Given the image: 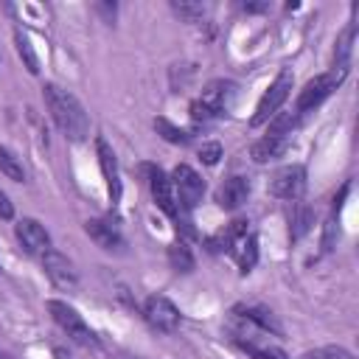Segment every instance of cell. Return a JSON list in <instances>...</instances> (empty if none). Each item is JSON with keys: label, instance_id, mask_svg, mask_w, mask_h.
<instances>
[{"label": "cell", "instance_id": "1", "mask_svg": "<svg viewBox=\"0 0 359 359\" xmlns=\"http://www.w3.org/2000/svg\"><path fill=\"white\" fill-rule=\"evenodd\" d=\"M42 98L48 104V112H50L53 123L65 132V137L79 143V140H84L90 135V118H87L81 101L73 93L62 90L59 84H45L42 87Z\"/></svg>", "mask_w": 359, "mask_h": 359}, {"label": "cell", "instance_id": "2", "mask_svg": "<svg viewBox=\"0 0 359 359\" xmlns=\"http://www.w3.org/2000/svg\"><path fill=\"white\" fill-rule=\"evenodd\" d=\"M236 90L238 87L233 81H224V79H216V81L205 84L202 95L196 101H191V118L196 123H208V121L224 115L230 109L233 98H236Z\"/></svg>", "mask_w": 359, "mask_h": 359}, {"label": "cell", "instance_id": "3", "mask_svg": "<svg viewBox=\"0 0 359 359\" xmlns=\"http://www.w3.org/2000/svg\"><path fill=\"white\" fill-rule=\"evenodd\" d=\"M348 76V70H342V67H331L328 73H320V76H314V79H309L306 81V87L297 93V101H294V115L297 118H303L306 112H311V109H317L339 84H342V79Z\"/></svg>", "mask_w": 359, "mask_h": 359}, {"label": "cell", "instance_id": "4", "mask_svg": "<svg viewBox=\"0 0 359 359\" xmlns=\"http://www.w3.org/2000/svg\"><path fill=\"white\" fill-rule=\"evenodd\" d=\"M292 81H294V76H292V70L289 67H283L278 76H275V81L266 87V93L261 95V101H258V107H255V115H252V126H261V123H266V121H272L275 115H278V109L283 107V101L289 98V93H292Z\"/></svg>", "mask_w": 359, "mask_h": 359}, {"label": "cell", "instance_id": "5", "mask_svg": "<svg viewBox=\"0 0 359 359\" xmlns=\"http://www.w3.org/2000/svg\"><path fill=\"white\" fill-rule=\"evenodd\" d=\"M48 314L53 317V323L79 345H95V334L90 331V325L84 323V317L65 300H48Z\"/></svg>", "mask_w": 359, "mask_h": 359}, {"label": "cell", "instance_id": "6", "mask_svg": "<svg viewBox=\"0 0 359 359\" xmlns=\"http://www.w3.org/2000/svg\"><path fill=\"white\" fill-rule=\"evenodd\" d=\"M171 188H174V196H177L180 210H194V208L202 202L205 180H202L191 165L180 163V165L171 171Z\"/></svg>", "mask_w": 359, "mask_h": 359}, {"label": "cell", "instance_id": "7", "mask_svg": "<svg viewBox=\"0 0 359 359\" xmlns=\"http://www.w3.org/2000/svg\"><path fill=\"white\" fill-rule=\"evenodd\" d=\"M140 171L146 174V182H149V191H151V199L157 202V208H160L165 216H171V219L180 222V219H182V210H180V205H177V196H174V188H171V177H168L163 168L151 165V163H143Z\"/></svg>", "mask_w": 359, "mask_h": 359}, {"label": "cell", "instance_id": "8", "mask_svg": "<svg viewBox=\"0 0 359 359\" xmlns=\"http://www.w3.org/2000/svg\"><path fill=\"white\" fill-rule=\"evenodd\" d=\"M306 191V168L300 163H292V165H283L272 174L269 180V194L278 196V199H289V202H297Z\"/></svg>", "mask_w": 359, "mask_h": 359}, {"label": "cell", "instance_id": "9", "mask_svg": "<svg viewBox=\"0 0 359 359\" xmlns=\"http://www.w3.org/2000/svg\"><path fill=\"white\" fill-rule=\"evenodd\" d=\"M143 317H146V323L151 328H157L163 334H171V331L180 328V309L163 294H151L143 303Z\"/></svg>", "mask_w": 359, "mask_h": 359}, {"label": "cell", "instance_id": "10", "mask_svg": "<svg viewBox=\"0 0 359 359\" xmlns=\"http://www.w3.org/2000/svg\"><path fill=\"white\" fill-rule=\"evenodd\" d=\"M14 236H17V241L22 244V250L28 255H39L42 258L50 250V236H48L45 224L36 222V219H20L14 224Z\"/></svg>", "mask_w": 359, "mask_h": 359}, {"label": "cell", "instance_id": "11", "mask_svg": "<svg viewBox=\"0 0 359 359\" xmlns=\"http://www.w3.org/2000/svg\"><path fill=\"white\" fill-rule=\"evenodd\" d=\"M95 151H98V165H101V174L107 180V194H109V202L118 205L121 202V171H118V160H115V151L109 149V143L104 137L95 140Z\"/></svg>", "mask_w": 359, "mask_h": 359}, {"label": "cell", "instance_id": "12", "mask_svg": "<svg viewBox=\"0 0 359 359\" xmlns=\"http://www.w3.org/2000/svg\"><path fill=\"white\" fill-rule=\"evenodd\" d=\"M42 266H45V275H48L56 286H62V289H73V286H76V269H73V264H70L62 252L48 250V252L42 255Z\"/></svg>", "mask_w": 359, "mask_h": 359}, {"label": "cell", "instance_id": "13", "mask_svg": "<svg viewBox=\"0 0 359 359\" xmlns=\"http://www.w3.org/2000/svg\"><path fill=\"white\" fill-rule=\"evenodd\" d=\"M250 196V180L247 177H227L216 191V205L224 210H236Z\"/></svg>", "mask_w": 359, "mask_h": 359}, {"label": "cell", "instance_id": "14", "mask_svg": "<svg viewBox=\"0 0 359 359\" xmlns=\"http://www.w3.org/2000/svg\"><path fill=\"white\" fill-rule=\"evenodd\" d=\"M289 146H292V135H272V132H269V135H264L261 140L252 143L250 157H252L255 163H269V160L283 157Z\"/></svg>", "mask_w": 359, "mask_h": 359}, {"label": "cell", "instance_id": "15", "mask_svg": "<svg viewBox=\"0 0 359 359\" xmlns=\"http://www.w3.org/2000/svg\"><path fill=\"white\" fill-rule=\"evenodd\" d=\"M84 233L101 247V250H121L123 247V236L121 230L112 224V222H104V219H87L84 222Z\"/></svg>", "mask_w": 359, "mask_h": 359}, {"label": "cell", "instance_id": "16", "mask_svg": "<svg viewBox=\"0 0 359 359\" xmlns=\"http://www.w3.org/2000/svg\"><path fill=\"white\" fill-rule=\"evenodd\" d=\"M233 314L261 331H269V334H280V325L275 320V314L266 309V306H258V303H244V306H236Z\"/></svg>", "mask_w": 359, "mask_h": 359}, {"label": "cell", "instance_id": "17", "mask_svg": "<svg viewBox=\"0 0 359 359\" xmlns=\"http://www.w3.org/2000/svg\"><path fill=\"white\" fill-rule=\"evenodd\" d=\"M230 255L236 258V264H238V269L247 275L252 266H255V261H258V238H255V233H244V236H238L236 241H233V247H230Z\"/></svg>", "mask_w": 359, "mask_h": 359}, {"label": "cell", "instance_id": "18", "mask_svg": "<svg viewBox=\"0 0 359 359\" xmlns=\"http://www.w3.org/2000/svg\"><path fill=\"white\" fill-rule=\"evenodd\" d=\"M247 224H250L247 219H233L224 230H219L216 236H210V238H208V247H210L213 252H222V250H224V252H230L233 241H236L238 236H244V233H247Z\"/></svg>", "mask_w": 359, "mask_h": 359}, {"label": "cell", "instance_id": "19", "mask_svg": "<svg viewBox=\"0 0 359 359\" xmlns=\"http://www.w3.org/2000/svg\"><path fill=\"white\" fill-rule=\"evenodd\" d=\"M353 36H356V25L351 22V25L339 34V39H337V48H334V67L348 70V59H351V50H353Z\"/></svg>", "mask_w": 359, "mask_h": 359}, {"label": "cell", "instance_id": "20", "mask_svg": "<svg viewBox=\"0 0 359 359\" xmlns=\"http://www.w3.org/2000/svg\"><path fill=\"white\" fill-rule=\"evenodd\" d=\"M289 222H292V238L297 241L303 233H309V227H311V222H314V213H311L309 205L292 202V216H289Z\"/></svg>", "mask_w": 359, "mask_h": 359}, {"label": "cell", "instance_id": "21", "mask_svg": "<svg viewBox=\"0 0 359 359\" xmlns=\"http://www.w3.org/2000/svg\"><path fill=\"white\" fill-rule=\"evenodd\" d=\"M0 171L8 177V180H14V182H25V165H22V160L11 151V149H6V146H0Z\"/></svg>", "mask_w": 359, "mask_h": 359}, {"label": "cell", "instance_id": "22", "mask_svg": "<svg viewBox=\"0 0 359 359\" xmlns=\"http://www.w3.org/2000/svg\"><path fill=\"white\" fill-rule=\"evenodd\" d=\"M236 342H238V348L247 351L252 359H289L286 351H280L278 345H258V342H252V339H241V337H236Z\"/></svg>", "mask_w": 359, "mask_h": 359}, {"label": "cell", "instance_id": "23", "mask_svg": "<svg viewBox=\"0 0 359 359\" xmlns=\"http://www.w3.org/2000/svg\"><path fill=\"white\" fill-rule=\"evenodd\" d=\"M168 264L177 269V272H191L194 269V252L185 241H174L168 247Z\"/></svg>", "mask_w": 359, "mask_h": 359}, {"label": "cell", "instance_id": "24", "mask_svg": "<svg viewBox=\"0 0 359 359\" xmlns=\"http://www.w3.org/2000/svg\"><path fill=\"white\" fill-rule=\"evenodd\" d=\"M154 129H157V135H163L168 143H188V140H191V132L174 126L168 118H154Z\"/></svg>", "mask_w": 359, "mask_h": 359}, {"label": "cell", "instance_id": "25", "mask_svg": "<svg viewBox=\"0 0 359 359\" xmlns=\"http://www.w3.org/2000/svg\"><path fill=\"white\" fill-rule=\"evenodd\" d=\"M14 42H17V53L22 56L25 67H28L31 73H39V59H36V53H34V45H31V39H28L22 31H17V34H14Z\"/></svg>", "mask_w": 359, "mask_h": 359}, {"label": "cell", "instance_id": "26", "mask_svg": "<svg viewBox=\"0 0 359 359\" xmlns=\"http://www.w3.org/2000/svg\"><path fill=\"white\" fill-rule=\"evenodd\" d=\"M303 359H351V353L345 348L337 345H325V348H314L309 353H303Z\"/></svg>", "mask_w": 359, "mask_h": 359}, {"label": "cell", "instance_id": "27", "mask_svg": "<svg viewBox=\"0 0 359 359\" xmlns=\"http://www.w3.org/2000/svg\"><path fill=\"white\" fill-rule=\"evenodd\" d=\"M174 11H177L180 17H185V20L194 22V20H199L208 8H205L202 3H194V0H180V3H174Z\"/></svg>", "mask_w": 359, "mask_h": 359}, {"label": "cell", "instance_id": "28", "mask_svg": "<svg viewBox=\"0 0 359 359\" xmlns=\"http://www.w3.org/2000/svg\"><path fill=\"white\" fill-rule=\"evenodd\" d=\"M219 157H222V143H219V140H208V143L199 146V160H202L205 165H216Z\"/></svg>", "mask_w": 359, "mask_h": 359}, {"label": "cell", "instance_id": "29", "mask_svg": "<svg viewBox=\"0 0 359 359\" xmlns=\"http://www.w3.org/2000/svg\"><path fill=\"white\" fill-rule=\"evenodd\" d=\"M11 216H14V205H11L8 194L0 188V219H11Z\"/></svg>", "mask_w": 359, "mask_h": 359}, {"label": "cell", "instance_id": "30", "mask_svg": "<svg viewBox=\"0 0 359 359\" xmlns=\"http://www.w3.org/2000/svg\"><path fill=\"white\" fill-rule=\"evenodd\" d=\"M244 8H247V11H264L266 3H244Z\"/></svg>", "mask_w": 359, "mask_h": 359}, {"label": "cell", "instance_id": "31", "mask_svg": "<svg viewBox=\"0 0 359 359\" xmlns=\"http://www.w3.org/2000/svg\"><path fill=\"white\" fill-rule=\"evenodd\" d=\"M0 359H8V356H3V353H0Z\"/></svg>", "mask_w": 359, "mask_h": 359}]
</instances>
